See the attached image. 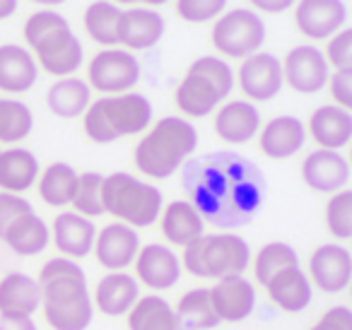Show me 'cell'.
Instances as JSON below:
<instances>
[{"mask_svg":"<svg viewBox=\"0 0 352 330\" xmlns=\"http://www.w3.org/2000/svg\"><path fill=\"white\" fill-rule=\"evenodd\" d=\"M182 181L203 222L225 229L249 224L265 198L263 171L236 152H210L186 162Z\"/></svg>","mask_w":352,"mask_h":330,"instance_id":"cell-1","label":"cell"},{"mask_svg":"<svg viewBox=\"0 0 352 330\" xmlns=\"http://www.w3.org/2000/svg\"><path fill=\"white\" fill-rule=\"evenodd\" d=\"M44 318L54 330H87L94 306L87 289V275L82 265L70 258H51L39 270Z\"/></svg>","mask_w":352,"mask_h":330,"instance_id":"cell-2","label":"cell"},{"mask_svg":"<svg viewBox=\"0 0 352 330\" xmlns=\"http://www.w3.org/2000/svg\"><path fill=\"white\" fill-rule=\"evenodd\" d=\"M198 147V131L179 116H166L135 145V166L150 179H169Z\"/></svg>","mask_w":352,"mask_h":330,"instance_id":"cell-3","label":"cell"},{"mask_svg":"<svg viewBox=\"0 0 352 330\" xmlns=\"http://www.w3.org/2000/svg\"><path fill=\"white\" fill-rule=\"evenodd\" d=\"M25 41L36 54L41 68L56 78H70L82 65V44L58 12H34L25 22Z\"/></svg>","mask_w":352,"mask_h":330,"instance_id":"cell-4","label":"cell"},{"mask_svg":"<svg viewBox=\"0 0 352 330\" xmlns=\"http://www.w3.org/2000/svg\"><path fill=\"white\" fill-rule=\"evenodd\" d=\"M150 121L152 104L145 94H109L97 102H89L85 111V133L89 140L104 145V142H113L118 138L145 131Z\"/></svg>","mask_w":352,"mask_h":330,"instance_id":"cell-5","label":"cell"},{"mask_svg":"<svg viewBox=\"0 0 352 330\" xmlns=\"http://www.w3.org/2000/svg\"><path fill=\"white\" fill-rule=\"evenodd\" d=\"M234 73L217 56H201L186 70V78L176 87V107L191 118H203L230 97Z\"/></svg>","mask_w":352,"mask_h":330,"instance_id":"cell-6","label":"cell"},{"mask_svg":"<svg viewBox=\"0 0 352 330\" xmlns=\"http://www.w3.org/2000/svg\"><path fill=\"white\" fill-rule=\"evenodd\" d=\"M104 212L113 214L118 222L128 227H150L160 219L162 212V190L152 184L135 179L126 171L104 176L102 184Z\"/></svg>","mask_w":352,"mask_h":330,"instance_id":"cell-7","label":"cell"},{"mask_svg":"<svg viewBox=\"0 0 352 330\" xmlns=\"http://www.w3.org/2000/svg\"><path fill=\"white\" fill-rule=\"evenodd\" d=\"M251 263L246 239L236 234H203L184 248L182 267L203 280H220L227 275H244Z\"/></svg>","mask_w":352,"mask_h":330,"instance_id":"cell-8","label":"cell"},{"mask_svg":"<svg viewBox=\"0 0 352 330\" xmlns=\"http://www.w3.org/2000/svg\"><path fill=\"white\" fill-rule=\"evenodd\" d=\"M265 41V25L256 12L236 8L217 20L212 27V46L230 58H249L258 54Z\"/></svg>","mask_w":352,"mask_h":330,"instance_id":"cell-9","label":"cell"},{"mask_svg":"<svg viewBox=\"0 0 352 330\" xmlns=\"http://www.w3.org/2000/svg\"><path fill=\"white\" fill-rule=\"evenodd\" d=\"M140 80V63L131 51L107 49L99 51L87 68L89 89L104 94H123L133 89Z\"/></svg>","mask_w":352,"mask_h":330,"instance_id":"cell-10","label":"cell"},{"mask_svg":"<svg viewBox=\"0 0 352 330\" xmlns=\"http://www.w3.org/2000/svg\"><path fill=\"white\" fill-rule=\"evenodd\" d=\"M311 287L323 294H340L352 282V256L340 243H323L309 258L307 272Z\"/></svg>","mask_w":352,"mask_h":330,"instance_id":"cell-11","label":"cell"},{"mask_svg":"<svg viewBox=\"0 0 352 330\" xmlns=\"http://www.w3.org/2000/svg\"><path fill=\"white\" fill-rule=\"evenodd\" d=\"M328 63L311 44L294 46L283 60V80L299 94H316L328 82Z\"/></svg>","mask_w":352,"mask_h":330,"instance_id":"cell-12","label":"cell"},{"mask_svg":"<svg viewBox=\"0 0 352 330\" xmlns=\"http://www.w3.org/2000/svg\"><path fill=\"white\" fill-rule=\"evenodd\" d=\"M135 280H140L145 287L155 292L171 289L174 285H179L182 280V261L171 251L169 246H162V243H147L140 246L135 261Z\"/></svg>","mask_w":352,"mask_h":330,"instance_id":"cell-13","label":"cell"},{"mask_svg":"<svg viewBox=\"0 0 352 330\" xmlns=\"http://www.w3.org/2000/svg\"><path fill=\"white\" fill-rule=\"evenodd\" d=\"M92 251L97 256L99 265L107 267L109 272L126 270L128 265H133L138 251H140V236L128 224L113 222L107 224L102 232H97Z\"/></svg>","mask_w":352,"mask_h":330,"instance_id":"cell-14","label":"cell"},{"mask_svg":"<svg viewBox=\"0 0 352 330\" xmlns=\"http://www.w3.org/2000/svg\"><path fill=\"white\" fill-rule=\"evenodd\" d=\"M210 301L217 318L227 323L246 320L256 309V287L244 275H227L215 282L210 289Z\"/></svg>","mask_w":352,"mask_h":330,"instance_id":"cell-15","label":"cell"},{"mask_svg":"<svg viewBox=\"0 0 352 330\" xmlns=\"http://www.w3.org/2000/svg\"><path fill=\"white\" fill-rule=\"evenodd\" d=\"M283 63L273 54H254L239 68V87L254 102H270L283 89Z\"/></svg>","mask_w":352,"mask_h":330,"instance_id":"cell-16","label":"cell"},{"mask_svg":"<svg viewBox=\"0 0 352 330\" xmlns=\"http://www.w3.org/2000/svg\"><path fill=\"white\" fill-rule=\"evenodd\" d=\"M302 179L318 193H338L350 181V164L340 152L314 150L302 162Z\"/></svg>","mask_w":352,"mask_h":330,"instance_id":"cell-17","label":"cell"},{"mask_svg":"<svg viewBox=\"0 0 352 330\" xmlns=\"http://www.w3.org/2000/svg\"><path fill=\"white\" fill-rule=\"evenodd\" d=\"M297 27L309 39H328L342 30L347 20V8L342 0H299L294 12Z\"/></svg>","mask_w":352,"mask_h":330,"instance_id":"cell-18","label":"cell"},{"mask_svg":"<svg viewBox=\"0 0 352 330\" xmlns=\"http://www.w3.org/2000/svg\"><path fill=\"white\" fill-rule=\"evenodd\" d=\"M94 236H97L94 222L78 212H60L51 227V241L63 253V258H70V261H80V258L89 256L94 246Z\"/></svg>","mask_w":352,"mask_h":330,"instance_id":"cell-19","label":"cell"},{"mask_svg":"<svg viewBox=\"0 0 352 330\" xmlns=\"http://www.w3.org/2000/svg\"><path fill=\"white\" fill-rule=\"evenodd\" d=\"M118 44L131 51H147L164 36V17L147 8H133L118 17Z\"/></svg>","mask_w":352,"mask_h":330,"instance_id":"cell-20","label":"cell"},{"mask_svg":"<svg viewBox=\"0 0 352 330\" xmlns=\"http://www.w3.org/2000/svg\"><path fill=\"white\" fill-rule=\"evenodd\" d=\"M140 299V282L128 272H109L97 282L92 296V306H97L104 316H126Z\"/></svg>","mask_w":352,"mask_h":330,"instance_id":"cell-21","label":"cell"},{"mask_svg":"<svg viewBox=\"0 0 352 330\" xmlns=\"http://www.w3.org/2000/svg\"><path fill=\"white\" fill-rule=\"evenodd\" d=\"M268 299L285 314H299L314 299V287L299 265L285 267L265 285Z\"/></svg>","mask_w":352,"mask_h":330,"instance_id":"cell-22","label":"cell"},{"mask_svg":"<svg viewBox=\"0 0 352 330\" xmlns=\"http://www.w3.org/2000/svg\"><path fill=\"white\" fill-rule=\"evenodd\" d=\"M307 131L294 116H275L261 128V152L270 160H289L304 147Z\"/></svg>","mask_w":352,"mask_h":330,"instance_id":"cell-23","label":"cell"},{"mask_svg":"<svg viewBox=\"0 0 352 330\" xmlns=\"http://www.w3.org/2000/svg\"><path fill=\"white\" fill-rule=\"evenodd\" d=\"M309 133L321 150H342L352 140V113L336 104L318 107L309 118Z\"/></svg>","mask_w":352,"mask_h":330,"instance_id":"cell-24","label":"cell"},{"mask_svg":"<svg viewBox=\"0 0 352 330\" xmlns=\"http://www.w3.org/2000/svg\"><path fill=\"white\" fill-rule=\"evenodd\" d=\"M261 131V113L251 102H227L215 116V133L230 145H244Z\"/></svg>","mask_w":352,"mask_h":330,"instance_id":"cell-25","label":"cell"},{"mask_svg":"<svg viewBox=\"0 0 352 330\" xmlns=\"http://www.w3.org/2000/svg\"><path fill=\"white\" fill-rule=\"evenodd\" d=\"M36 78H39V65L25 46H0V89L3 92H27V89L34 87Z\"/></svg>","mask_w":352,"mask_h":330,"instance_id":"cell-26","label":"cell"},{"mask_svg":"<svg viewBox=\"0 0 352 330\" xmlns=\"http://www.w3.org/2000/svg\"><path fill=\"white\" fill-rule=\"evenodd\" d=\"M41 309V285L25 272L0 280V316H34Z\"/></svg>","mask_w":352,"mask_h":330,"instance_id":"cell-27","label":"cell"},{"mask_svg":"<svg viewBox=\"0 0 352 330\" xmlns=\"http://www.w3.org/2000/svg\"><path fill=\"white\" fill-rule=\"evenodd\" d=\"M206 222L188 200H174L162 212V234L169 243L186 248L203 236Z\"/></svg>","mask_w":352,"mask_h":330,"instance_id":"cell-28","label":"cell"},{"mask_svg":"<svg viewBox=\"0 0 352 330\" xmlns=\"http://www.w3.org/2000/svg\"><path fill=\"white\" fill-rule=\"evenodd\" d=\"M39 179V162L25 147L0 150V188L6 193H25Z\"/></svg>","mask_w":352,"mask_h":330,"instance_id":"cell-29","label":"cell"},{"mask_svg":"<svg viewBox=\"0 0 352 330\" xmlns=\"http://www.w3.org/2000/svg\"><path fill=\"white\" fill-rule=\"evenodd\" d=\"M128 330H184L176 311L160 294H147L128 311Z\"/></svg>","mask_w":352,"mask_h":330,"instance_id":"cell-30","label":"cell"},{"mask_svg":"<svg viewBox=\"0 0 352 330\" xmlns=\"http://www.w3.org/2000/svg\"><path fill=\"white\" fill-rule=\"evenodd\" d=\"M3 241L17 253V256H39L51 243V229L36 212H30L20 217L10 229L6 232Z\"/></svg>","mask_w":352,"mask_h":330,"instance_id":"cell-31","label":"cell"},{"mask_svg":"<svg viewBox=\"0 0 352 330\" xmlns=\"http://www.w3.org/2000/svg\"><path fill=\"white\" fill-rule=\"evenodd\" d=\"M89 85L80 78H60L58 82L51 85L46 94V104L58 118H78L87 111L89 107Z\"/></svg>","mask_w":352,"mask_h":330,"instance_id":"cell-32","label":"cell"},{"mask_svg":"<svg viewBox=\"0 0 352 330\" xmlns=\"http://www.w3.org/2000/svg\"><path fill=\"white\" fill-rule=\"evenodd\" d=\"M174 311L179 323L184 325V330H212L220 325V318H217L210 301V289H206V287L186 292L179 299Z\"/></svg>","mask_w":352,"mask_h":330,"instance_id":"cell-33","label":"cell"},{"mask_svg":"<svg viewBox=\"0 0 352 330\" xmlns=\"http://www.w3.org/2000/svg\"><path fill=\"white\" fill-rule=\"evenodd\" d=\"M75 184H78V171L65 162H54L39 176V195L46 205L65 208L73 200Z\"/></svg>","mask_w":352,"mask_h":330,"instance_id":"cell-34","label":"cell"},{"mask_svg":"<svg viewBox=\"0 0 352 330\" xmlns=\"http://www.w3.org/2000/svg\"><path fill=\"white\" fill-rule=\"evenodd\" d=\"M118 17L121 8H116L109 0H97L85 10V30L97 44L102 46H116L118 44Z\"/></svg>","mask_w":352,"mask_h":330,"instance_id":"cell-35","label":"cell"},{"mask_svg":"<svg viewBox=\"0 0 352 330\" xmlns=\"http://www.w3.org/2000/svg\"><path fill=\"white\" fill-rule=\"evenodd\" d=\"M299 265V256L289 243L285 241H270L256 253V261H254V275L258 285H268L280 270L285 267H292Z\"/></svg>","mask_w":352,"mask_h":330,"instance_id":"cell-36","label":"cell"},{"mask_svg":"<svg viewBox=\"0 0 352 330\" xmlns=\"http://www.w3.org/2000/svg\"><path fill=\"white\" fill-rule=\"evenodd\" d=\"M34 128L32 109L17 99H0V142H20Z\"/></svg>","mask_w":352,"mask_h":330,"instance_id":"cell-37","label":"cell"},{"mask_svg":"<svg viewBox=\"0 0 352 330\" xmlns=\"http://www.w3.org/2000/svg\"><path fill=\"white\" fill-rule=\"evenodd\" d=\"M102 184H104V176L97 174V171H85V174H78L75 193H73V200H70V205L75 208V212L82 214V217H99V214H104Z\"/></svg>","mask_w":352,"mask_h":330,"instance_id":"cell-38","label":"cell"},{"mask_svg":"<svg viewBox=\"0 0 352 330\" xmlns=\"http://www.w3.org/2000/svg\"><path fill=\"white\" fill-rule=\"evenodd\" d=\"M326 227L336 239L352 236V190L342 188L326 203Z\"/></svg>","mask_w":352,"mask_h":330,"instance_id":"cell-39","label":"cell"},{"mask_svg":"<svg viewBox=\"0 0 352 330\" xmlns=\"http://www.w3.org/2000/svg\"><path fill=\"white\" fill-rule=\"evenodd\" d=\"M227 0H179L176 12L186 22H208L225 10Z\"/></svg>","mask_w":352,"mask_h":330,"instance_id":"cell-40","label":"cell"},{"mask_svg":"<svg viewBox=\"0 0 352 330\" xmlns=\"http://www.w3.org/2000/svg\"><path fill=\"white\" fill-rule=\"evenodd\" d=\"M34 212L30 200L20 198L17 193H6L0 190V239L6 236V232L25 214Z\"/></svg>","mask_w":352,"mask_h":330,"instance_id":"cell-41","label":"cell"},{"mask_svg":"<svg viewBox=\"0 0 352 330\" xmlns=\"http://www.w3.org/2000/svg\"><path fill=\"white\" fill-rule=\"evenodd\" d=\"M323 58L336 70L352 68V30L336 32L333 39L328 41V49H326V54H323Z\"/></svg>","mask_w":352,"mask_h":330,"instance_id":"cell-42","label":"cell"},{"mask_svg":"<svg viewBox=\"0 0 352 330\" xmlns=\"http://www.w3.org/2000/svg\"><path fill=\"white\" fill-rule=\"evenodd\" d=\"M328 89H331V97L336 102V107L340 109H352V68L347 70H336L333 78H328Z\"/></svg>","mask_w":352,"mask_h":330,"instance_id":"cell-43","label":"cell"},{"mask_svg":"<svg viewBox=\"0 0 352 330\" xmlns=\"http://www.w3.org/2000/svg\"><path fill=\"white\" fill-rule=\"evenodd\" d=\"M309 330H352V309L342 304L333 306Z\"/></svg>","mask_w":352,"mask_h":330,"instance_id":"cell-44","label":"cell"},{"mask_svg":"<svg viewBox=\"0 0 352 330\" xmlns=\"http://www.w3.org/2000/svg\"><path fill=\"white\" fill-rule=\"evenodd\" d=\"M0 330H39L32 316H0Z\"/></svg>","mask_w":352,"mask_h":330,"instance_id":"cell-45","label":"cell"},{"mask_svg":"<svg viewBox=\"0 0 352 330\" xmlns=\"http://www.w3.org/2000/svg\"><path fill=\"white\" fill-rule=\"evenodd\" d=\"M251 3L256 6V10L270 12V15H280L294 6V0H251Z\"/></svg>","mask_w":352,"mask_h":330,"instance_id":"cell-46","label":"cell"},{"mask_svg":"<svg viewBox=\"0 0 352 330\" xmlns=\"http://www.w3.org/2000/svg\"><path fill=\"white\" fill-rule=\"evenodd\" d=\"M17 0H0V20H8L10 15H15Z\"/></svg>","mask_w":352,"mask_h":330,"instance_id":"cell-47","label":"cell"},{"mask_svg":"<svg viewBox=\"0 0 352 330\" xmlns=\"http://www.w3.org/2000/svg\"><path fill=\"white\" fill-rule=\"evenodd\" d=\"M32 3H39V6H60V3H65V0H32Z\"/></svg>","mask_w":352,"mask_h":330,"instance_id":"cell-48","label":"cell"},{"mask_svg":"<svg viewBox=\"0 0 352 330\" xmlns=\"http://www.w3.org/2000/svg\"><path fill=\"white\" fill-rule=\"evenodd\" d=\"M142 3H147V6H164L166 0H142Z\"/></svg>","mask_w":352,"mask_h":330,"instance_id":"cell-49","label":"cell"},{"mask_svg":"<svg viewBox=\"0 0 352 330\" xmlns=\"http://www.w3.org/2000/svg\"><path fill=\"white\" fill-rule=\"evenodd\" d=\"M116 3H135V0H116Z\"/></svg>","mask_w":352,"mask_h":330,"instance_id":"cell-50","label":"cell"}]
</instances>
